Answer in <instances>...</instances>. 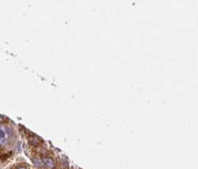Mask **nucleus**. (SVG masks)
I'll use <instances>...</instances> for the list:
<instances>
[{
	"label": "nucleus",
	"mask_w": 198,
	"mask_h": 169,
	"mask_svg": "<svg viewBox=\"0 0 198 169\" xmlns=\"http://www.w3.org/2000/svg\"><path fill=\"white\" fill-rule=\"evenodd\" d=\"M8 140H9L8 129L3 125H0V145L5 146L8 142Z\"/></svg>",
	"instance_id": "f257e3e1"
},
{
	"label": "nucleus",
	"mask_w": 198,
	"mask_h": 169,
	"mask_svg": "<svg viewBox=\"0 0 198 169\" xmlns=\"http://www.w3.org/2000/svg\"><path fill=\"white\" fill-rule=\"evenodd\" d=\"M42 161L48 168H54L55 167V161L51 157H44L42 159Z\"/></svg>",
	"instance_id": "f03ea898"
},
{
	"label": "nucleus",
	"mask_w": 198,
	"mask_h": 169,
	"mask_svg": "<svg viewBox=\"0 0 198 169\" xmlns=\"http://www.w3.org/2000/svg\"><path fill=\"white\" fill-rule=\"evenodd\" d=\"M30 142H32V145L33 146H37L38 145V143L39 142H41V140H40V137H31V138H30Z\"/></svg>",
	"instance_id": "7ed1b4c3"
},
{
	"label": "nucleus",
	"mask_w": 198,
	"mask_h": 169,
	"mask_svg": "<svg viewBox=\"0 0 198 169\" xmlns=\"http://www.w3.org/2000/svg\"><path fill=\"white\" fill-rule=\"evenodd\" d=\"M17 169H28V168L25 167V166H20V167H18Z\"/></svg>",
	"instance_id": "20e7f679"
}]
</instances>
